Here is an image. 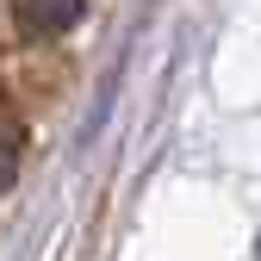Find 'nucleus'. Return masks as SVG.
<instances>
[{"mask_svg":"<svg viewBox=\"0 0 261 261\" xmlns=\"http://www.w3.org/2000/svg\"><path fill=\"white\" fill-rule=\"evenodd\" d=\"M87 13V0H13V19L25 38H62Z\"/></svg>","mask_w":261,"mask_h":261,"instance_id":"1","label":"nucleus"},{"mask_svg":"<svg viewBox=\"0 0 261 261\" xmlns=\"http://www.w3.org/2000/svg\"><path fill=\"white\" fill-rule=\"evenodd\" d=\"M13 174H19V130L0 124V193L13 187Z\"/></svg>","mask_w":261,"mask_h":261,"instance_id":"2","label":"nucleus"}]
</instances>
